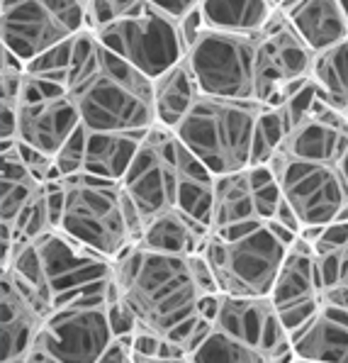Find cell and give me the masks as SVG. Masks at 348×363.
<instances>
[{"label":"cell","instance_id":"cell-1","mask_svg":"<svg viewBox=\"0 0 348 363\" xmlns=\"http://www.w3.org/2000/svg\"><path fill=\"white\" fill-rule=\"evenodd\" d=\"M112 283L137 317V327L176 339L185 349L202 317V298L220 293L202 254H161L139 242L115 259Z\"/></svg>","mask_w":348,"mask_h":363},{"label":"cell","instance_id":"cell-2","mask_svg":"<svg viewBox=\"0 0 348 363\" xmlns=\"http://www.w3.org/2000/svg\"><path fill=\"white\" fill-rule=\"evenodd\" d=\"M66 88L88 130L134 132L159 125L154 78L110 52L91 27L76 35Z\"/></svg>","mask_w":348,"mask_h":363},{"label":"cell","instance_id":"cell-3","mask_svg":"<svg viewBox=\"0 0 348 363\" xmlns=\"http://www.w3.org/2000/svg\"><path fill=\"white\" fill-rule=\"evenodd\" d=\"M295 230L278 220L227 227L210 234L202 256L207 259L220 293L234 298H271Z\"/></svg>","mask_w":348,"mask_h":363},{"label":"cell","instance_id":"cell-4","mask_svg":"<svg viewBox=\"0 0 348 363\" xmlns=\"http://www.w3.org/2000/svg\"><path fill=\"white\" fill-rule=\"evenodd\" d=\"M64 210L59 230L78 242L117 259L142 237L144 220L127 195L122 181H110L93 173L61 176Z\"/></svg>","mask_w":348,"mask_h":363},{"label":"cell","instance_id":"cell-5","mask_svg":"<svg viewBox=\"0 0 348 363\" xmlns=\"http://www.w3.org/2000/svg\"><path fill=\"white\" fill-rule=\"evenodd\" d=\"M263 103L205 96L173 127L178 139L215 176L249 169L254 164L256 127Z\"/></svg>","mask_w":348,"mask_h":363},{"label":"cell","instance_id":"cell-6","mask_svg":"<svg viewBox=\"0 0 348 363\" xmlns=\"http://www.w3.org/2000/svg\"><path fill=\"white\" fill-rule=\"evenodd\" d=\"M95 35L110 52L137 66L149 78H159L188 57L183 22L149 8L147 3L125 18L98 27Z\"/></svg>","mask_w":348,"mask_h":363},{"label":"cell","instance_id":"cell-7","mask_svg":"<svg viewBox=\"0 0 348 363\" xmlns=\"http://www.w3.org/2000/svg\"><path fill=\"white\" fill-rule=\"evenodd\" d=\"M105 303L108 295L54 307L25 363H100V356L115 337Z\"/></svg>","mask_w":348,"mask_h":363},{"label":"cell","instance_id":"cell-8","mask_svg":"<svg viewBox=\"0 0 348 363\" xmlns=\"http://www.w3.org/2000/svg\"><path fill=\"white\" fill-rule=\"evenodd\" d=\"M88 25V0H0L3 47L30 64Z\"/></svg>","mask_w":348,"mask_h":363},{"label":"cell","instance_id":"cell-9","mask_svg":"<svg viewBox=\"0 0 348 363\" xmlns=\"http://www.w3.org/2000/svg\"><path fill=\"white\" fill-rule=\"evenodd\" d=\"M258 35H239L202 27L188 49V64L200 93L256 100Z\"/></svg>","mask_w":348,"mask_h":363},{"label":"cell","instance_id":"cell-10","mask_svg":"<svg viewBox=\"0 0 348 363\" xmlns=\"http://www.w3.org/2000/svg\"><path fill=\"white\" fill-rule=\"evenodd\" d=\"M183 156L185 144L171 127H149L134 154L132 166L122 178V186L132 203L137 205L144 222L178 205Z\"/></svg>","mask_w":348,"mask_h":363},{"label":"cell","instance_id":"cell-11","mask_svg":"<svg viewBox=\"0 0 348 363\" xmlns=\"http://www.w3.org/2000/svg\"><path fill=\"white\" fill-rule=\"evenodd\" d=\"M44 276L52 288L54 307L81 298L108 295L115 259L78 242L64 230H52L35 242Z\"/></svg>","mask_w":348,"mask_h":363},{"label":"cell","instance_id":"cell-12","mask_svg":"<svg viewBox=\"0 0 348 363\" xmlns=\"http://www.w3.org/2000/svg\"><path fill=\"white\" fill-rule=\"evenodd\" d=\"M314 52L280 10L256 44V100L278 105L285 96L312 78Z\"/></svg>","mask_w":348,"mask_h":363},{"label":"cell","instance_id":"cell-13","mask_svg":"<svg viewBox=\"0 0 348 363\" xmlns=\"http://www.w3.org/2000/svg\"><path fill=\"white\" fill-rule=\"evenodd\" d=\"M83 125L69 88L27 71L20 100L18 139L56 159L64 144Z\"/></svg>","mask_w":348,"mask_h":363},{"label":"cell","instance_id":"cell-14","mask_svg":"<svg viewBox=\"0 0 348 363\" xmlns=\"http://www.w3.org/2000/svg\"><path fill=\"white\" fill-rule=\"evenodd\" d=\"M215 329L256 351L261 363L295 361L293 337L271 298H234L222 293Z\"/></svg>","mask_w":348,"mask_h":363},{"label":"cell","instance_id":"cell-15","mask_svg":"<svg viewBox=\"0 0 348 363\" xmlns=\"http://www.w3.org/2000/svg\"><path fill=\"white\" fill-rule=\"evenodd\" d=\"M271 300L283 325L288 327L290 337L322 310V278H319L317 251L302 234H297V239L290 244L288 256L273 283Z\"/></svg>","mask_w":348,"mask_h":363},{"label":"cell","instance_id":"cell-16","mask_svg":"<svg viewBox=\"0 0 348 363\" xmlns=\"http://www.w3.org/2000/svg\"><path fill=\"white\" fill-rule=\"evenodd\" d=\"M44 320V312L22 290L8 278H0V361L25 363L35 349Z\"/></svg>","mask_w":348,"mask_h":363},{"label":"cell","instance_id":"cell-17","mask_svg":"<svg viewBox=\"0 0 348 363\" xmlns=\"http://www.w3.org/2000/svg\"><path fill=\"white\" fill-rule=\"evenodd\" d=\"M295 361L348 363V307L322 305V310L293 334Z\"/></svg>","mask_w":348,"mask_h":363},{"label":"cell","instance_id":"cell-18","mask_svg":"<svg viewBox=\"0 0 348 363\" xmlns=\"http://www.w3.org/2000/svg\"><path fill=\"white\" fill-rule=\"evenodd\" d=\"M210 234L212 227L207 222L173 205V208L159 212L144 222L139 244L151 251H161V254L193 256L202 254Z\"/></svg>","mask_w":348,"mask_h":363},{"label":"cell","instance_id":"cell-19","mask_svg":"<svg viewBox=\"0 0 348 363\" xmlns=\"http://www.w3.org/2000/svg\"><path fill=\"white\" fill-rule=\"evenodd\" d=\"M285 15L314 54L348 39V13L341 0H300Z\"/></svg>","mask_w":348,"mask_h":363},{"label":"cell","instance_id":"cell-20","mask_svg":"<svg viewBox=\"0 0 348 363\" xmlns=\"http://www.w3.org/2000/svg\"><path fill=\"white\" fill-rule=\"evenodd\" d=\"M147 130L117 132V130H88L83 144V173H93L110 181H122L132 166Z\"/></svg>","mask_w":348,"mask_h":363},{"label":"cell","instance_id":"cell-21","mask_svg":"<svg viewBox=\"0 0 348 363\" xmlns=\"http://www.w3.org/2000/svg\"><path fill=\"white\" fill-rule=\"evenodd\" d=\"M261 205L254 186V176L249 169L215 176V203H212V232L227 227L263 222Z\"/></svg>","mask_w":348,"mask_h":363},{"label":"cell","instance_id":"cell-22","mask_svg":"<svg viewBox=\"0 0 348 363\" xmlns=\"http://www.w3.org/2000/svg\"><path fill=\"white\" fill-rule=\"evenodd\" d=\"M3 154V178H0V230H10L20 215L35 203V198L42 193L44 183L25 166L20 159L18 147L13 142L0 144Z\"/></svg>","mask_w":348,"mask_h":363},{"label":"cell","instance_id":"cell-23","mask_svg":"<svg viewBox=\"0 0 348 363\" xmlns=\"http://www.w3.org/2000/svg\"><path fill=\"white\" fill-rule=\"evenodd\" d=\"M202 27L239 35H261L280 8L273 0H200Z\"/></svg>","mask_w":348,"mask_h":363},{"label":"cell","instance_id":"cell-24","mask_svg":"<svg viewBox=\"0 0 348 363\" xmlns=\"http://www.w3.org/2000/svg\"><path fill=\"white\" fill-rule=\"evenodd\" d=\"M200 98V86L193 76V69L185 57L181 64L168 69L166 74L154 78V103H156V122L166 127H176L185 113Z\"/></svg>","mask_w":348,"mask_h":363},{"label":"cell","instance_id":"cell-25","mask_svg":"<svg viewBox=\"0 0 348 363\" xmlns=\"http://www.w3.org/2000/svg\"><path fill=\"white\" fill-rule=\"evenodd\" d=\"M312 81L319 86L322 96L341 113L348 105V39L322 54H314Z\"/></svg>","mask_w":348,"mask_h":363},{"label":"cell","instance_id":"cell-26","mask_svg":"<svg viewBox=\"0 0 348 363\" xmlns=\"http://www.w3.org/2000/svg\"><path fill=\"white\" fill-rule=\"evenodd\" d=\"M322 278V305L348 307V244L339 251L317 254Z\"/></svg>","mask_w":348,"mask_h":363},{"label":"cell","instance_id":"cell-27","mask_svg":"<svg viewBox=\"0 0 348 363\" xmlns=\"http://www.w3.org/2000/svg\"><path fill=\"white\" fill-rule=\"evenodd\" d=\"M288 120L280 113V108L275 105H263L261 117H258L256 127V142H254V164H268L273 159V154L280 149L285 134H288Z\"/></svg>","mask_w":348,"mask_h":363},{"label":"cell","instance_id":"cell-28","mask_svg":"<svg viewBox=\"0 0 348 363\" xmlns=\"http://www.w3.org/2000/svg\"><path fill=\"white\" fill-rule=\"evenodd\" d=\"M193 361L202 363H261V356L256 351H251L249 346L234 342L227 334L217 332L212 327V332L207 334V339L198 346V351L193 354Z\"/></svg>","mask_w":348,"mask_h":363},{"label":"cell","instance_id":"cell-29","mask_svg":"<svg viewBox=\"0 0 348 363\" xmlns=\"http://www.w3.org/2000/svg\"><path fill=\"white\" fill-rule=\"evenodd\" d=\"M74 49H76V37H71V39H66V42L47 49L44 54H39L37 59H32L30 64H27V71L66 86V83H69V74H71V64H74Z\"/></svg>","mask_w":348,"mask_h":363},{"label":"cell","instance_id":"cell-30","mask_svg":"<svg viewBox=\"0 0 348 363\" xmlns=\"http://www.w3.org/2000/svg\"><path fill=\"white\" fill-rule=\"evenodd\" d=\"M142 5L144 0H88V25L91 30H98L112 20L134 13Z\"/></svg>","mask_w":348,"mask_h":363},{"label":"cell","instance_id":"cell-31","mask_svg":"<svg viewBox=\"0 0 348 363\" xmlns=\"http://www.w3.org/2000/svg\"><path fill=\"white\" fill-rule=\"evenodd\" d=\"M161 334L151 329L137 327L132 334V363H154L159 361Z\"/></svg>","mask_w":348,"mask_h":363},{"label":"cell","instance_id":"cell-32","mask_svg":"<svg viewBox=\"0 0 348 363\" xmlns=\"http://www.w3.org/2000/svg\"><path fill=\"white\" fill-rule=\"evenodd\" d=\"M144 3L178 22L188 20L200 8V0H144Z\"/></svg>","mask_w":348,"mask_h":363},{"label":"cell","instance_id":"cell-33","mask_svg":"<svg viewBox=\"0 0 348 363\" xmlns=\"http://www.w3.org/2000/svg\"><path fill=\"white\" fill-rule=\"evenodd\" d=\"M100 363H132V334L112 337L108 349L100 356Z\"/></svg>","mask_w":348,"mask_h":363},{"label":"cell","instance_id":"cell-34","mask_svg":"<svg viewBox=\"0 0 348 363\" xmlns=\"http://www.w3.org/2000/svg\"><path fill=\"white\" fill-rule=\"evenodd\" d=\"M273 3H275V8H280L283 13H288V10L293 8L295 3H300V0H273Z\"/></svg>","mask_w":348,"mask_h":363},{"label":"cell","instance_id":"cell-35","mask_svg":"<svg viewBox=\"0 0 348 363\" xmlns=\"http://www.w3.org/2000/svg\"><path fill=\"white\" fill-rule=\"evenodd\" d=\"M341 3H344V8H346V13H348V0H341Z\"/></svg>","mask_w":348,"mask_h":363},{"label":"cell","instance_id":"cell-36","mask_svg":"<svg viewBox=\"0 0 348 363\" xmlns=\"http://www.w3.org/2000/svg\"><path fill=\"white\" fill-rule=\"evenodd\" d=\"M344 115H346V117H348V105H346V110H344Z\"/></svg>","mask_w":348,"mask_h":363}]
</instances>
